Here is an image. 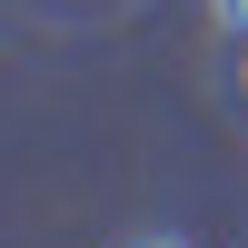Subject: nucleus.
<instances>
[{
  "label": "nucleus",
  "instance_id": "obj_1",
  "mask_svg": "<svg viewBox=\"0 0 248 248\" xmlns=\"http://www.w3.org/2000/svg\"><path fill=\"white\" fill-rule=\"evenodd\" d=\"M218 10V30H248V0H209Z\"/></svg>",
  "mask_w": 248,
  "mask_h": 248
},
{
  "label": "nucleus",
  "instance_id": "obj_2",
  "mask_svg": "<svg viewBox=\"0 0 248 248\" xmlns=\"http://www.w3.org/2000/svg\"><path fill=\"white\" fill-rule=\"evenodd\" d=\"M129 248H189V238H169V229H149V238H129Z\"/></svg>",
  "mask_w": 248,
  "mask_h": 248
}]
</instances>
